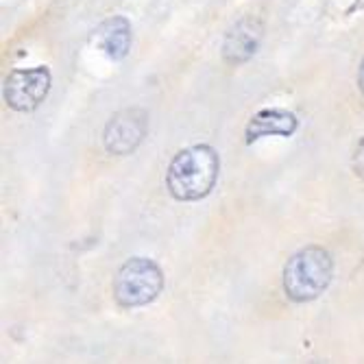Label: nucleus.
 I'll return each instance as SVG.
<instances>
[{
    "mask_svg": "<svg viewBox=\"0 0 364 364\" xmlns=\"http://www.w3.org/2000/svg\"><path fill=\"white\" fill-rule=\"evenodd\" d=\"M51 70L46 65H35V68H18V70L9 73L3 85V96L5 103L22 113L35 111L44 101H46L51 92Z\"/></svg>",
    "mask_w": 364,
    "mask_h": 364,
    "instance_id": "nucleus-4",
    "label": "nucleus"
},
{
    "mask_svg": "<svg viewBox=\"0 0 364 364\" xmlns=\"http://www.w3.org/2000/svg\"><path fill=\"white\" fill-rule=\"evenodd\" d=\"M164 290V272L151 258L127 260L113 277V299L120 308L153 303Z\"/></svg>",
    "mask_w": 364,
    "mask_h": 364,
    "instance_id": "nucleus-3",
    "label": "nucleus"
},
{
    "mask_svg": "<svg viewBox=\"0 0 364 364\" xmlns=\"http://www.w3.org/2000/svg\"><path fill=\"white\" fill-rule=\"evenodd\" d=\"M218 172V153L210 144H194L172 157L166 172V188L177 201H201L214 190Z\"/></svg>",
    "mask_w": 364,
    "mask_h": 364,
    "instance_id": "nucleus-1",
    "label": "nucleus"
},
{
    "mask_svg": "<svg viewBox=\"0 0 364 364\" xmlns=\"http://www.w3.org/2000/svg\"><path fill=\"white\" fill-rule=\"evenodd\" d=\"M334 277V260L327 249L308 244L294 253L284 266V292L294 303L318 299Z\"/></svg>",
    "mask_w": 364,
    "mask_h": 364,
    "instance_id": "nucleus-2",
    "label": "nucleus"
},
{
    "mask_svg": "<svg viewBox=\"0 0 364 364\" xmlns=\"http://www.w3.org/2000/svg\"><path fill=\"white\" fill-rule=\"evenodd\" d=\"M351 166H353V172L364 179V138L358 142L356 151H353V159H351Z\"/></svg>",
    "mask_w": 364,
    "mask_h": 364,
    "instance_id": "nucleus-9",
    "label": "nucleus"
},
{
    "mask_svg": "<svg viewBox=\"0 0 364 364\" xmlns=\"http://www.w3.org/2000/svg\"><path fill=\"white\" fill-rule=\"evenodd\" d=\"M358 87H360V92L364 94V59H362L360 70H358Z\"/></svg>",
    "mask_w": 364,
    "mask_h": 364,
    "instance_id": "nucleus-10",
    "label": "nucleus"
},
{
    "mask_svg": "<svg viewBox=\"0 0 364 364\" xmlns=\"http://www.w3.org/2000/svg\"><path fill=\"white\" fill-rule=\"evenodd\" d=\"M262 22L258 18H242L227 31L222 44V59L230 65H238L251 59L262 42Z\"/></svg>",
    "mask_w": 364,
    "mask_h": 364,
    "instance_id": "nucleus-6",
    "label": "nucleus"
},
{
    "mask_svg": "<svg viewBox=\"0 0 364 364\" xmlns=\"http://www.w3.org/2000/svg\"><path fill=\"white\" fill-rule=\"evenodd\" d=\"M299 129V118L288 109L270 107V109H260L253 113L244 129L246 144H253L268 135H282V138H290V135Z\"/></svg>",
    "mask_w": 364,
    "mask_h": 364,
    "instance_id": "nucleus-7",
    "label": "nucleus"
},
{
    "mask_svg": "<svg viewBox=\"0 0 364 364\" xmlns=\"http://www.w3.org/2000/svg\"><path fill=\"white\" fill-rule=\"evenodd\" d=\"M149 129V116L140 107L123 109L113 116L103 133V144L109 155H129L140 146Z\"/></svg>",
    "mask_w": 364,
    "mask_h": 364,
    "instance_id": "nucleus-5",
    "label": "nucleus"
},
{
    "mask_svg": "<svg viewBox=\"0 0 364 364\" xmlns=\"http://www.w3.org/2000/svg\"><path fill=\"white\" fill-rule=\"evenodd\" d=\"M94 39L99 49L113 61H120L127 57L131 49V22L125 15H111L101 22L94 31Z\"/></svg>",
    "mask_w": 364,
    "mask_h": 364,
    "instance_id": "nucleus-8",
    "label": "nucleus"
}]
</instances>
